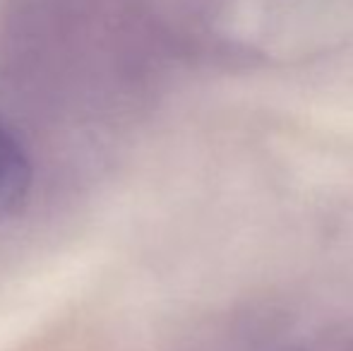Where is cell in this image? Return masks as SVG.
Returning a JSON list of instances; mask_svg holds the SVG:
<instances>
[{"mask_svg": "<svg viewBox=\"0 0 353 351\" xmlns=\"http://www.w3.org/2000/svg\"><path fill=\"white\" fill-rule=\"evenodd\" d=\"M32 185V166L19 142L0 126V219L24 205Z\"/></svg>", "mask_w": 353, "mask_h": 351, "instance_id": "obj_1", "label": "cell"}]
</instances>
